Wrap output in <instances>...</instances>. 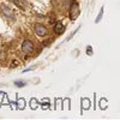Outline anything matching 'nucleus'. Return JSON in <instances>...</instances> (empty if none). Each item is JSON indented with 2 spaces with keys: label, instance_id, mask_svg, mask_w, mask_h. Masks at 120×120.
Segmentation results:
<instances>
[{
  "label": "nucleus",
  "instance_id": "obj_6",
  "mask_svg": "<svg viewBox=\"0 0 120 120\" xmlns=\"http://www.w3.org/2000/svg\"><path fill=\"white\" fill-rule=\"evenodd\" d=\"M82 103H83V109H85V108L88 109L89 106H90V102H89V100H88V98H86V100L83 98V100H82Z\"/></svg>",
  "mask_w": 120,
  "mask_h": 120
},
{
  "label": "nucleus",
  "instance_id": "obj_7",
  "mask_svg": "<svg viewBox=\"0 0 120 120\" xmlns=\"http://www.w3.org/2000/svg\"><path fill=\"white\" fill-rule=\"evenodd\" d=\"M15 84H16L18 88H23V86H25V85H26V83H25V82H23V81H16V82H15Z\"/></svg>",
  "mask_w": 120,
  "mask_h": 120
},
{
  "label": "nucleus",
  "instance_id": "obj_4",
  "mask_svg": "<svg viewBox=\"0 0 120 120\" xmlns=\"http://www.w3.org/2000/svg\"><path fill=\"white\" fill-rule=\"evenodd\" d=\"M54 31H55V34H58V35H61V34L65 31V26L63 25V23L58 22V23L55 24V26H54Z\"/></svg>",
  "mask_w": 120,
  "mask_h": 120
},
{
  "label": "nucleus",
  "instance_id": "obj_5",
  "mask_svg": "<svg viewBox=\"0 0 120 120\" xmlns=\"http://www.w3.org/2000/svg\"><path fill=\"white\" fill-rule=\"evenodd\" d=\"M102 16H103V7L100 10V13H98V16L96 17V19H95V23H98L100 21H101V18H102Z\"/></svg>",
  "mask_w": 120,
  "mask_h": 120
},
{
  "label": "nucleus",
  "instance_id": "obj_2",
  "mask_svg": "<svg viewBox=\"0 0 120 120\" xmlns=\"http://www.w3.org/2000/svg\"><path fill=\"white\" fill-rule=\"evenodd\" d=\"M22 49L24 53H31L34 51V43L31 41H29V40H25L22 45Z\"/></svg>",
  "mask_w": 120,
  "mask_h": 120
},
{
  "label": "nucleus",
  "instance_id": "obj_3",
  "mask_svg": "<svg viewBox=\"0 0 120 120\" xmlns=\"http://www.w3.org/2000/svg\"><path fill=\"white\" fill-rule=\"evenodd\" d=\"M34 30H35L36 35H38V36H46L47 35V29L42 24H36L34 26Z\"/></svg>",
  "mask_w": 120,
  "mask_h": 120
},
{
  "label": "nucleus",
  "instance_id": "obj_8",
  "mask_svg": "<svg viewBox=\"0 0 120 120\" xmlns=\"http://www.w3.org/2000/svg\"><path fill=\"white\" fill-rule=\"evenodd\" d=\"M86 53H88L89 55H91V54H93V49H91V47H90V46L86 47Z\"/></svg>",
  "mask_w": 120,
  "mask_h": 120
},
{
  "label": "nucleus",
  "instance_id": "obj_1",
  "mask_svg": "<svg viewBox=\"0 0 120 120\" xmlns=\"http://www.w3.org/2000/svg\"><path fill=\"white\" fill-rule=\"evenodd\" d=\"M78 15H79V7L76 3H72V6L70 8V18H71L72 21H75L78 17Z\"/></svg>",
  "mask_w": 120,
  "mask_h": 120
}]
</instances>
